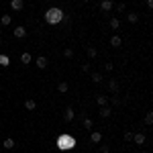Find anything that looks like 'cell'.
Returning a JSON list of instances; mask_svg holds the SVG:
<instances>
[{"label":"cell","mask_w":153,"mask_h":153,"mask_svg":"<svg viewBox=\"0 0 153 153\" xmlns=\"http://www.w3.org/2000/svg\"><path fill=\"white\" fill-rule=\"evenodd\" d=\"M104 70L106 71H112V70H114V63H110V61H108V63L104 65Z\"/></svg>","instance_id":"27"},{"label":"cell","mask_w":153,"mask_h":153,"mask_svg":"<svg viewBox=\"0 0 153 153\" xmlns=\"http://www.w3.org/2000/svg\"><path fill=\"white\" fill-rule=\"evenodd\" d=\"M0 65H2V68H8V65H10V57L4 55V53H0Z\"/></svg>","instance_id":"15"},{"label":"cell","mask_w":153,"mask_h":153,"mask_svg":"<svg viewBox=\"0 0 153 153\" xmlns=\"http://www.w3.org/2000/svg\"><path fill=\"white\" fill-rule=\"evenodd\" d=\"M63 16H65V12L61 10L59 6H51V8L45 12V23L47 25H59L63 21Z\"/></svg>","instance_id":"2"},{"label":"cell","mask_w":153,"mask_h":153,"mask_svg":"<svg viewBox=\"0 0 153 153\" xmlns=\"http://www.w3.org/2000/svg\"><path fill=\"white\" fill-rule=\"evenodd\" d=\"M120 27V21L118 19H110V29H118Z\"/></svg>","instance_id":"24"},{"label":"cell","mask_w":153,"mask_h":153,"mask_svg":"<svg viewBox=\"0 0 153 153\" xmlns=\"http://www.w3.org/2000/svg\"><path fill=\"white\" fill-rule=\"evenodd\" d=\"M117 10L118 12H125V4H117Z\"/></svg>","instance_id":"30"},{"label":"cell","mask_w":153,"mask_h":153,"mask_svg":"<svg viewBox=\"0 0 153 153\" xmlns=\"http://www.w3.org/2000/svg\"><path fill=\"white\" fill-rule=\"evenodd\" d=\"M12 35L16 37V39H23V37H27V29H25V27H16V29L12 31Z\"/></svg>","instance_id":"6"},{"label":"cell","mask_w":153,"mask_h":153,"mask_svg":"<svg viewBox=\"0 0 153 153\" xmlns=\"http://www.w3.org/2000/svg\"><path fill=\"white\" fill-rule=\"evenodd\" d=\"M10 21H12L10 14H2V16H0V23H2V27H8V25H10Z\"/></svg>","instance_id":"16"},{"label":"cell","mask_w":153,"mask_h":153,"mask_svg":"<svg viewBox=\"0 0 153 153\" xmlns=\"http://www.w3.org/2000/svg\"><path fill=\"white\" fill-rule=\"evenodd\" d=\"M25 108H27V110H35L37 102L33 100V98H27V100H25Z\"/></svg>","instance_id":"13"},{"label":"cell","mask_w":153,"mask_h":153,"mask_svg":"<svg viewBox=\"0 0 153 153\" xmlns=\"http://www.w3.org/2000/svg\"><path fill=\"white\" fill-rule=\"evenodd\" d=\"M100 8H102L104 12H110L112 8H114V4H112V0H102V2H100Z\"/></svg>","instance_id":"5"},{"label":"cell","mask_w":153,"mask_h":153,"mask_svg":"<svg viewBox=\"0 0 153 153\" xmlns=\"http://www.w3.org/2000/svg\"><path fill=\"white\" fill-rule=\"evenodd\" d=\"M141 153H143V151H141Z\"/></svg>","instance_id":"35"},{"label":"cell","mask_w":153,"mask_h":153,"mask_svg":"<svg viewBox=\"0 0 153 153\" xmlns=\"http://www.w3.org/2000/svg\"><path fill=\"white\" fill-rule=\"evenodd\" d=\"M100 153H108V145H100Z\"/></svg>","instance_id":"29"},{"label":"cell","mask_w":153,"mask_h":153,"mask_svg":"<svg viewBox=\"0 0 153 153\" xmlns=\"http://www.w3.org/2000/svg\"><path fill=\"white\" fill-rule=\"evenodd\" d=\"M82 2H90V0H82Z\"/></svg>","instance_id":"33"},{"label":"cell","mask_w":153,"mask_h":153,"mask_svg":"<svg viewBox=\"0 0 153 153\" xmlns=\"http://www.w3.org/2000/svg\"><path fill=\"white\" fill-rule=\"evenodd\" d=\"M133 141L137 143V145H143L147 139H145V135H143V133H133Z\"/></svg>","instance_id":"8"},{"label":"cell","mask_w":153,"mask_h":153,"mask_svg":"<svg viewBox=\"0 0 153 153\" xmlns=\"http://www.w3.org/2000/svg\"><path fill=\"white\" fill-rule=\"evenodd\" d=\"M63 55H65L68 59H71V57H74V49H70V47H68L65 51H63Z\"/></svg>","instance_id":"26"},{"label":"cell","mask_w":153,"mask_h":153,"mask_svg":"<svg viewBox=\"0 0 153 153\" xmlns=\"http://www.w3.org/2000/svg\"><path fill=\"white\" fill-rule=\"evenodd\" d=\"M90 78H92V82H94V84H100L102 80H104V78H102V74H98V71H92V76H90Z\"/></svg>","instance_id":"18"},{"label":"cell","mask_w":153,"mask_h":153,"mask_svg":"<svg viewBox=\"0 0 153 153\" xmlns=\"http://www.w3.org/2000/svg\"><path fill=\"white\" fill-rule=\"evenodd\" d=\"M82 71H90V63H84V65H82Z\"/></svg>","instance_id":"31"},{"label":"cell","mask_w":153,"mask_h":153,"mask_svg":"<svg viewBox=\"0 0 153 153\" xmlns=\"http://www.w3.org/2000/svg\"><path fill=\"white\" fill-rule=\"evenodd\" d=\"M108 90H110L112 94H118V82L117 80H108Z\"/></svg>","instance_id":"10"},{"label":"cell","mask_w":153,"mask_h":153,"mask_svg":"<svg viewBox=\"0 0 153 153\" xmlns=\"http://www.w3.org/2000/svg\"><path fill=\"white\" fill-rule=\"evenodd\" d=\"M125 141H133V133H129V131L125 133Z\"/></svg>","instance_id":"28"},{"label":"cell","mask_w":153,"mask_h":153,"mask_svg":"<svg viewBox=\"0 0 153 153\" xmlns=\"http://www.w3.org/2000/svg\"><path fill=\"white\" fill-rule=\"evenodd\" d=\"M21 61H23L25 65H29V63L33 61V55H31L29 51H25V53H21Z\"/></svg>","instance_id":"9"},{"label":"cell","mask_w":153,"mask_h":153,"mask_svg":"<svg viewBox=\"0 0 153 153\" xmlns=\"http://www.w3.org/2000/svg\"><path fill=\"white\" fill-rule=\"evenodd\" d=\"M96 104H98V106H106V104H108V96L98 94V96H96Z\"/></svg>","instance_id":"12"},{"label":"cell","mask_w":153,"mask_h":153,"mask_svg":"<svg viewBox=\"0 0 153 153\" xmlns=\"http://www.w3.org/2000/svg\"><path fill=\"white\" fill-rule=\"evenodd\" d=\"M86 53H88V57H90V59H94L96 55H98V51H96V47H88V49H86Z\"/></svg>","instance_id":"22"},{"label":"cell","mask_w":153,"mask_h":153,"mask_svg":"<svg viewBox=\"0 0 153 153\" xmlns=\"http://www.w3.org/2000/svg\"><path fill=\"white\" fill-rule=\"evenodd\" d=\"M2 145H4V149H12L16 143H14V139H10V137H8V139H4V141H2Z\"/></svg>","instance_id":"19"},{"label":"cell","mask_w":153,"mask_h":153,"mask_svg":"<svg viewBox=\"0 0 153 153\" xmlns=\"http://www.w3.org/2000/svg\"><path fill=\"white\" fill-rule=\"evenodd\" d=\"M127 19H129V23H137V21H139V14H137V12H129V14H127Z\"/></svg>","instance_id":"20"},{"label":"cell","mask_w":153,"mask_h":153,"mask_svg":"<svg viewBox=\"0 0 153 153\" xmlns=\"http://www.w3.org/2000/svg\"><path fill=\"white\" fill-rule=\"evenodd\" d=\"M100 141H102V133L92 131V135H90V143H100Z\"/></svg>","instance_id":"11"},{"label":"cell","mask_w":153,"mask_h":153,"mask_svg":"<svg viewBox=\"0 0 153 153\" xmlns=\"http://www.w3.org/2000/svg\"><path fill=\"white\" fill-rule=\"evenodd\" d=\"M23 6H25V2H23V0H10V8H12L14 12L23 10Z\"/></svg>","instance_id":"4"},{"label":"cell","mask_w":153,"mask_h":153,"mask_svg":"<svg viewBox=\"0 0 153 153\" xmlns=\"http://www.w3.org/2000/svg\"><path fill=\"white\" fill-rule=\"evenodd\" d=\"M147 8H149V10L153 8V0H147Z\"/></svg>","instance_id":"32"},{"label":"cell","mask_w":153,"mask_h":153,"mask_svg":"<svg viewBox=\"0 0 153 153\" xmlns=\"http://www.w3.org/2000/svg\"><path fill=\"white\" fill-rule=\"evenodd\" d=\"M110 45H112V47H120V45H123V39H120L118 35H114L112 39H110Z\"/></svg>","instance_id":"17"},{"label":"cell","mask_w":153,"mask_h":153,"mask_svg":"<svg viewBox=\"0 0 153 153\" xmlns=\"http://www.w3.org/2000/svg\"><path fill=\"white\" fill-rule=\"evenodd\" d=\"M84 127H86V129H92V127H94V125H92V120H90L88 117H84Z\"/></svg>","instance_id":"25"},{"label":"cell","mask_w":153,"mask_h":153,"mask_svg":"<svg viewBox=\"0 0 153 153\" xmlns=\"http://www.w3.org/2000/svg\"><path fill=\"white\" fill-rule=\"evenodd\" d=\"M110 114H112L110 106H100V117H102V118H108Z\"/></svg>","instance_id":"14"},{"label":"cell","mask_w":153,"mask_h":153,"mask_svg":"<svg viewBox=\"0 0 153 153\" xmlns=\"http://www.w3.org/2000/svg\"><path fill=\"white\" fill-rule=\"evenodd\" d=\"M59 151H71L74 147H76V137L71 135V133H61L57 137V141H55Z\"/></svg>","instance_id":"1"},{"label":"cell","mask_w":153,"mask_h":153,"mask_svg":"<svg viewBox=\"0 0 153 153\" xmlns=\"http://www.w3.org/2000/svg\"><path fill=\"white\" fill-rule=\"evenodd\" d=\"M35 63H37V68H39V70H45V68H47V57H43V55H41V57H37L35 59Z\"/></svg>","instance_id":"7"},{"label":"cell","mask_w":153,"mask_h":153,"mask_svg":"<svg viewBox=\"0 0 153 153\" xmlns=\"http://www.w3.org/2000/svg\"><path fill=\"white\" fill-rule=\"evenodd\" d=\"M74 117H76V110H74L71 106H68V108H65V112H63V120H65V123H71Z\"/></svg>","instance_id":"3"},{"label":"cell","mask_w":153,"mask_h":153,"mask_svg":"<svg viewBox=\"0 0 153 153\" xmlns=\"http://www.w3.org/2000/svg\"><path fill=\"white\" fill-rule=\"evenodd\" d=\"M145 125H147V127H151V125H153V114H151V112L145 114Z\"/></svg>","instance_id":"23"},{"label":"cell","mask_w":153,"mask_h":153,"mask_svg":"<svg viewBox=\"0 0 153 153\" xmlns=\"http://www.w3.org/2000/svg\"><path fill=\"white\" fill-rule=\"evenodd\" d=\"M0 35H2V29H0Z\"/></svg>","instance_id":"34"},{"label":"cell","mask_w":153,"mask_h":153,"mask_svg":"<svg viewBox=\"0 0 153 153\" xmlns=\"http://www.w3.org/2000/svg\"><path fill=\"white\" fill-rule=\"evenodd\" d=\"M68 88H70V86H68V82H59L57 84V90L61 92V94H65V92H68Z\"/></svg>","instance_id":"21"}]
</instances>
